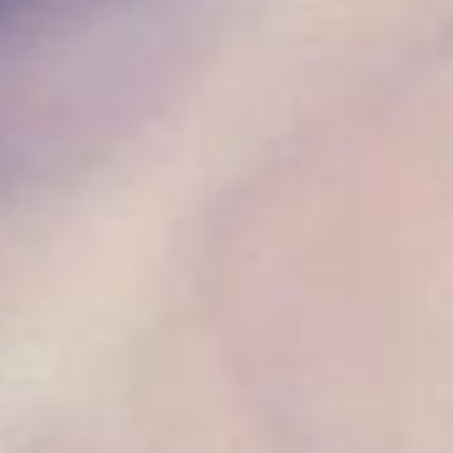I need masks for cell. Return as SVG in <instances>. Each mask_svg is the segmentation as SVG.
<instances>
[{"instance_id":"obj_1","label":"cell","mask_w":453,"mask_h":453,"mask_svg":"<svg viewBox=\"0 0 453 453\" xmlns=\"http://www.w3.org/2000/svg\"><path fill=\"white\" fill-rule=\"evenodd\" d=\"M16 5H21L27 21H37V16H48V11H69V5H85V0H16Z\"/></svg>"}]
</instances>
